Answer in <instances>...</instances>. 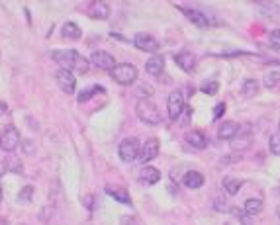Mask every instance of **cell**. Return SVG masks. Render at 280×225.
<instances>
[{"instance_id":"5","label":"cell","mask_w":280,"mask_h":225,"mask_svg":"<svg viewBox=\"0 0 280 225\" xmlns=\"http://www.w3.org/2000/svg\"><path fill=\"white\" fill-rule=\"evenodd\" d=\"M184 96H182V92L180 90H174V92H170V96H168V100H166V112H168V118L172 120V122H176L178 118H180V114L184 112Z\"/></svg>"},{"instance_id":"16","label":"cell","mask_w":280,"mask_h":225,"mask_svg":"<svg viewBox=\"0 0 280 225\" xmlns=\"http://www.w3.org/2000/svg\"><path fill=\"white\" fill-rule=\"evenodd\" d=\"M186 141L188 145H192L194 149H206L208 147V137L202 134V132H190V134L186 135Z\"/></svg>"},{"instance_id":"3","label":"cell","mask_w":280,"mask_h":225,"mask_svg":"<svg viewBox=\"0 0 280 225\" xmlns=\"http://www.w3.org/2000/svg\"><path fill=\"white\" fill-rule=\"evenodd\" d=\"M110 74H112V78L116 80L118 84H122V86H130V84H134L138 80V68L134 67V65H130V63L116 65L110 70Z\"/></svg>"},{"instance_id":"18","label":"cell","mask_w":280,"mask_h":225,"mask_svg":"<svg viewBox=\"0 0 280 225\" xmlns=\"http://www.w3.org/2000/svg\"><path fill=\"white\" fill-rule=\"evenodd\" d=\"M145 70L149 72V74H161L164 70V59L161 55H155V57H151L147 63H145Z\"/></svg>"},{"instance_id":"29","label":"cell","mask_w":280,"mask_h":225,"mask_svg":"<svg viewBox=\"0 0 280 225\" xmlns=\"http://www.w3.org/2000/svg\"><path fill=\"white\" fill-rule=\"evenodd\" d=\"M32 196H34V186H24L20 194H18V200L22 204H28L32 202Z\"/></svg>"},{"instance_id":"10","label":"cell","mask_w":280,"mask_h":225,"mask_svg":"<svg viewBox=\"0 0 280 225\" xmlns=\"http://www.w3.org/2000/svg\"><path fill=\"white\" fill-rule=\"evenodd\" d=\"M251 143H253V132H251V128H245V130L239 128L237 135L230 141V145H232L234 151H245L247 147H251Z\"/></svg>"},{"instance_id":"1","label":"cell","mask_w":280,"mask_h":225,"mask_svg":"<svg viewBox=\"0 0 280 225\" xmlns=\"http://www.w3.org/2000/svg\"><path fill=\"white\" fill-rule=\"evenodd\" d=\"M51 59L57 63V65H61V68H65V70H74V72H80V74H84V72H88V68H90V63H88V59H84L78 51H74V49H57V51H51Z\"/></svg>"},{"instance_id":"25","label":"cell","mask_w":280,"mask_h":225,"mask_svg":"<svg viewBox=\"0 0 280 225\" xmlns=\"http://www.w3.org/2000/svg\"><path fill=\"white\" fill-rule=\"evenodd\" d=\"M106 194H110V196H114L118 202L122 204H132V200H130V194L122 188V190H112V188H106Z\"/></svg>"},{"instance_id":"32","label":"cell","mask_w":280,"mask_h":225,"mask_svg":"<svg viewBox=\"0 0 280 225\" xmlns=\"http://www.w3.org/2000/svg\"><path fill=\"white\" fill-rule=\"evenodd\" d=\"M226 112V104L224 102H220L218 106H216V110H214V120H218V118H222V114Z\"/></svg>"},{"instance_id":"4","label":"cell","mask_w":280,"mask_h":225,"mask_svg":"<svg viewBox=\"0 0 280 225\" xmlns=\"http://www.w3.org/2000/svg\"><path fill=\"white\" fill-rule=\"evenodd\" d=\"M118 153H120V158H122L124 162H132V160H136V158L140 157V141H138L136 137H128V139H124V141L120 143Z\"/></svg>"},{"instance_id":"30","label":"cell","mask_w":280,"mask_h":225,"mask_svg":"<svg viewBox=\"0 0 280 225\" xmlns=\"http://www.w3.org/2000/svg\"><path fill=\"white\" fill-rule=\"evenodd\" d=\"M138 96H140V100H149L153 96V86L151 84H140L138 86Z\"/></svg>"},{"instance_id":"13","label":"cell","mask_w":280,"mask_h":225,"mask_svg":"<svg viewBox=\"0 0 280 225\" xmlns=\"http://www.w3.org/2000/svg\"><path fill=\"white\" fill-rule=\"evenodd\" d=\"M88 14H90V18H94V20H106L110 16V6L106 2H102V0H96V2L90 4Z\"/></svg>"},{"instance_id":"35","label":"cell","mask_w":280,"mask_h":225,"mask_svg":"<svg viewBox=\"0 0 280 225\" xmlns=\"http://www.w3.org/2000/svg\"><path fill=\"white\" fill-rule=\"evenodd\" d=\"M0 225H8V222H6V220H4L2 216H0Z\"/></svg>"},{"instance_id":"34","label":"cell","mask_w":280,"mask_h":225,"mask_svg":"<svg viewBox=\"0 0 280 225\" xmlns=\"http://www.w3.org/2000/svg\"><path fill=\"white\" fill-rule=\"evenodd\" d=\"M86 208H92V196H86Z\"/></svg>"},{"instance_id":"17","label":"cell","mask_w":280,"mask_h":225,"mask_svg":"<svg viewBox=\"0 0 280 225\" xmlns=\"http://www.w3.org/2000/svg\"><path fill=\"white\" fill-rule=\"evenodd\" d=\"M184 14H186V18L190 22L194 24V26H198V28H208L210 26V20H208V16L206 14H202V12H198V10H182Z\"/></svg>"},{"instance_id":"12","label":"cell","mask_w":280,"mask_h":225,"mask_svg":"<svg viewBox=\"0 0 280 225\" xmlns=\"http://www.w3.org/2000/svg\"><path fill=\"white\" fill-rule=\"evenodd\" d=\"M174 61H176V65L182 68L184 72H192V70L196 68V57H194L190 51H180V53H176V55H174Z\"/></svg>"},{"instance_id":"15","label":"cell","mask_w":280,"mask_h":225,"mask_svg":"<svg viewBox=\"0 0 280 225\" xmlns=\"http://www.w3.org/2000/svg\"><path fill=\"white\" fill-rule=\"evenodd\" d=\"M239 132V126L235 124V122H224V124H220V128H218V137L220 139H234L235 135Z\"/></svg>"},{"instance_id":"7","label":"cell","mask_w":280,"mask_h":225,"mask_svg":"<svg viewBox=\"0 0 280 225\" xmlns=\"http://www.w3.org/2000/svg\"><path fill=\"white\" fill-rule=\"evenodd\" d=\"M88 63H92L94 67L102 68V70H112L118 65L114 55H110L106 51H94L90 55V59H88Z\"/></svg>"},{"instance_id":"26","label":"cell","mask_w":280,"mask_h":225,"mask_svg":"<svg viewBox=\"0 0 280 225\" xmlns=\"http://www.w3.org/2000/svg\"><path fill=\"white\" fill-rule=\"evenodd\" d=\"M200 90H202L204 94L214 96V94H218V90H220V82H218V80H204L202 86H200Z\"/></svg>"},{"instance_id":"38","label":"cell","mask_w":280,"mask_h":225,"mask_svg":"<svg viewBox=\"0 0 280 225\" xmlns=\"http://www.w3.org/2000/svg\"><path fill=\"white\" fill-rule=\"evenodd\" d=\"M278 134H280V124H278Z\"/></svg>"},{"instance_id":"6","label":"cell","mask_w":280,"mask_h":225,"mask_svg":"<svg viewBox=\"0 0 280 225\" xmlns=\"http://www.w3.org/2000/svg\"><path fill=\"white\" fill-rule=\"evenodd\" d=\"M18 145H20V132L14 126L4 128V132L0 134V147L6 153H12V151H16Z\"/></svg>"},{"instance_id":"27","label":"cell","mask_w":280,"mask_h":225,"mask_svg":"<svg viewBox=\"0 0 280 225\" xmlns=\"http://www.w3.org/2000/svg\"><path fill=\"white\" fill-rule=\"evenodd\" d=\"M96 92H104V88H102V86H92V88H86L84 92H80V94H78V98H76V100H78L80 104H82V102H88V100L92 98Z\"/></svg>"},{"instance_id":"9","label":"cell","mask_w":280,"mask_h":225,"mask_svg":"<svg viewBox=\"0 0 280 225\" xmlns=\"http://www.w3.org/2000/svg\"><path fill=\"white\" fill-rule=\"evenodd\" d=\"M55 80H57L59 88L63 90V92H67V94H72L74 88H76V78H74V74H72L70 70L59 68V70L55 72Z\"/></svg>"},{"instance_id":"2","label":"cell","mask_w":280,"mask_h":225,"mask_svg":"<svg viewBox=\"0 0 280 225\" xmlns=\"http://www.w3.org/2000/svg\"><path fill=\"white\" fill-rule=\"evenodd\" d=\"M136 114H138V118H140L141 122L147 124V126H159L161 124L159 108L153 102H149V100H140L138 108H136Z\"/></svg>"},{"instance_id":"14","label":"cell","mask_w":280,"mask_h":225,"mask_svg":"<svg viewBox=\"0 0 280 225\" xmlns=\"http://www.w3.org/2000/svg\"><path fill=\"white\" fill-rule=\"evenodd\" d=\"M182 182L190 190H198V188L204 186V176L198 170H188L186 174H184V178H182Z\"/></svg>"},{"instance_id":"36","label":"cell","mask_w":280,"mask_h":225,"mask_svg":"<svg viewBox=\"0 0 280 225\" xmlns=\"http://www.w3.org/2000/svg\"><path fill=\"white\" fill-rule=\"evenodd\" d=\"M276 216H278V218H280V206H278V208H276Z\"/></svg>"},{"instance_id":"11","label":"cell","mask_w":280,"mask_h":225,"mask_svg":"<svg viewBox=\"0 0 280 225\" xmlns=\"http://www.w3.org/2000/svg\"><path fill=\"white\" fill-rule=\"evenodd\" d=\"M157 155H159V139L151 137L143 143V147H140V157L138 158L145 164V162H151Z\"/></svg>"},{"instance_id":"31","label":"cell","mask_w":280,"mask_h":225,"mask_svg":"<svg viewBox=\"0 0 280 225\" xmlns=\"http://www.w3.org/2000/svg\"><path fill=\"white\" fill-rule=\"evenodd\" d=\"M268 44H270L272 49L280 51V30H272V32H270V36H268Z\"/></svg>"},{"instance_id":"23","label":"cell","mask_w":280,"mask_h":225,"mask_svg":"<svg viewBox=\"0 0 280 225\" xmlns=\"http://www.w3.org/2000/svg\"><path fill=\"white\" fill-rule=\"evenodd\" d=\"M258 92V82L255 78H247L245 82H243V86H241V94L245 96V98H251V96H255Z\"/></svg>"},{"instance_id":"8","label":"cell","mask_w":280,"mask_h":225,"mask_svg":"<svg viewBox=\"0 0 280 225\" xmlns=\"http://www.w3.org/2000/svg\"><path fill=\"white\" fill-rule=\"evenodd\" d=\"M134 45L138 49H141V51H145V53H157L161 49V44L153 36H149V34H138L134 38Z\"/></svg>"},{"instance_id":"22","label":"cell","mask_w":280,"mask_h":225,"mask_svg":"<svg viewBox=\"0 0 280 225\" xmlns=\"http://www.w3.org/2000/svg\"><path fill=\"white\" fill-rule=\"evenodd\" d=\"M262 212V200H258V198H249L247 202H245V214L247 216H257Z\"/></svg>"},{"instance_id":"21","label":"cell","mask_w":280,"mask_h":225,"mask_svg":"<svg viewBox=\"0 0 280 225\" xmlns=\"http://www.w3.org/2000/svg\"><path fill=\"white\" fill-rule=\"evenodd\" d=\"M241 186H243V182L234 178V176H226V178H224V190H226L228 194H232V196L241 190Z\"/></svg>"},{"instance_id":"19","label":"cell","mask_w":280,"mask_h":225,"mask_svg":"<svg viewBox=\"0 0 280 225\" xmlns=\"http://www.w3.org/2000/svg\"><path fill=\"white\" fill-rule=\"evenodd\" d=\"M141 178L145 180L147 184H157V182L161 180V170H157L155 166H143Z\"/></svg>"},{"instance_id":"33","label":"cell","mask_w":280,"mask_h":225,"mask_svg":"<svg viewBox=\"0 0 280 225\" xmlns=\"http://www.w3.org/2000/svg\"><path fill=\"white\" fill-rule=\"evenodd\" d=\"M234 214L237 216V220H241V222H243L245 225H249V222H247V218H245V216H247L245 212H241V210H234Z\"/></svg>"},{"instance_id":"24","label":"cell","mask_w":280,"mask_h":225,"mask_svg":"<svg viewBox=\"0 0 280 225\" xmlns=\"http://www.w3.org/2000/svg\"><path fill=\"white\" fill-rule=\"evenodd\" d=\"M280 82V70H270V72H266L264 74V78H262V84H264V88H274L276 84Z\"/></svg>"},{"instance_id":"28","label":"cell","mask_w":280,"mask_h":225,"mask_svg":"<svg viewBox=\"0 0 280 225\" xmlns=\"http://www.w3.org/2000/svg\"><path fill=\"white\" fill-rule=\"evenodd\" d=\"M268 149L272 155H280V134H272L268 139Z\"/></svg>"},{"instance_id":"37","label":"cell","mask_w":280,"mask_h":225,"mask_svg":"<svg viewBox=\"0 0 280 225\" xmlns=\"http://www.w3.org/2000/svg\"><path fill=\"white\" fill-rule=\"evenodd\" d=\"M0 202H2V186H0Z\"/></svg>"},{"instance_id":"20","label":"cell","mask_w":280,"mask_h":225,"mask_svg":"<svg viewBox=\"0 0 280 225\" xmlns=\"http://www.w3.org/2000/svg\"><path fill=\"white\" fill-rule=\"evenodd\" d=\"M80 36H82V30L74 22H67L63 26V38H67V40H80Z\"/></svg>"}]
</instances>
